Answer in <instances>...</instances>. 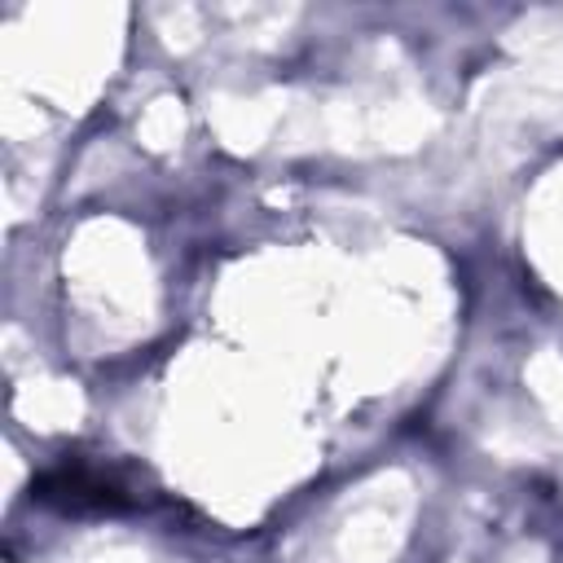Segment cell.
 <instances>
[{
  "label": "cell",
  "instance_id": "6da1fadb",
  "mask_svg": "<svg viewBox=\"0 0 563 563\" xmlns=\"http://www.w3.org/2000/svg\"><path fill=\"white\" fill-rule=\"evenodd\" d=\"M31 497L48 501V506H62V510H123L132 501L123 484H114L110 475H101L92 466H79V462H66V466H53V471L35 475Z\"/></svg>",
  "mask_w": 563,
  "mask_h": 563
}]
</instances>
